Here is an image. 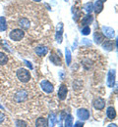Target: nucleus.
<instances>
[{
	"mask_svg": "<svg viewBox=\"0 0 118 127\" xmlns=\"http://www.w3.org/2000/svg\"><path fill=\"white\" fill-rule=\"evenodd\" d=\"M17 77L23 83H27L31 79V73L26 68H19L17 70Z\"/></svg>",
	"mask_w": 118,
	"mask_h": 127,
	"instance_id": "1",
	"label": "nucleus"
},
{
	"mask_svg": "<svg viewBox=\"0 0 118 127\" xmlns=\"http://www.w3.org/2000/svg\"><path fill=\"white\" fill-rule=\"evenodd\" d=\"M25 36V32L21 29H15L13 31H11L10 34H9V37L14 40V41H20L24 38Z\"/></svg>",
	"mask_w": 118,
	"mask_h": 127,
	"instance_id": "2",
	"label": "nucleus"
},
{
	"mask_svg": "<svg viewBox=\"0 0 118 127\" xmlns=\"http://www.w3.org/2000/svg\"><path fill=\"white\" fill-rule=\"evenodd\" d=\"M40 87H41V89H42L45 93H48V94H49V93H52L53 90H54L53 85L51 84L48 80H42V81L40 82Z\"/></svg>",
	"mask_w": 118,
	"mask_h": 127,
	"instance_id": "3",
	"label": "nucleus"
},
{
	"mask_svg": "<svg viewBox=\"0 0 118 127\" xmlns=\"http://www.w3.org/2000/svg\"><path fill=\"white\" fill-rule=\"evenodd\" d=\"M101 31H102V34L108 38H114L115 36V31L112 29V28H109V27H105L103 26L101 28Z\"/></svg>",
	"mask_w": 118,
	"mask_h": 127,
	"instance_id": "4",
	"label": "nucleus"
},
{
	"mask_svg": "<svg viewBox=\"0 0 118 127\" xmlns=\"http://www.w3.org/2000/svg\"><path fill=\"white\" fill-rule=\"evenodd\" d=\"M115 85V70L110 69L107 73V86L114 87Z\"/></svg>",
	"mask_w": 118,
	"mask_h": 127,
	"instance_id": "5",
	"label": "nucleus"
},
{
	"mask_svg": "<svg viewBox=\"0 0 118 127\" xmlns=\"http://www.w3.org/2000/svg\"><path fill=\"white\" fill-rule=\"evenodd\" d=\"M68 93V88L65 84H61L60 87H59V90H58V98L59 100L61 101H64L67 97Z\"/></svg>",
	"mask_w": 118,
	"mask_h": 127,
	"instance_id": "6",
	"label": "nucleus"
},
{
	"mask_svg": "<svg viewBox=\"0 0 118 127\" xmlns=\"http://www.w3.org/2000/svg\"><path fill=\"white\" fill-rule=\"evenodd\" d=\"M27 98H28V92L26 90H20L15 95V101L18 103H21V102L26 101Z\"/></svg>",
	"mask_w": 118,
	"mask_h": 127,
	"instance_id": "7",
	"label": "nucleus"
},
{
	"mask_svg": "<svg viewBox=\"0 0 118 127\" xmlns=\"http://www.w3.org/2000/svg\"><path fill=\"white\" fill-rule=\"evenodd\" d=\"M63 35V24L62 23H59L58 24V27H57V30H56V34H55V38H56V41L61 44L62 43V37Z\"/></svg>",
	"mask_w": 118,
	"mask_h": 127,
	"instance_id": "8",
	"label": "nucleus"
},
{
	"mask_svg": "<svg viewBox=\"0 0 118 127\" xmlns=\"http://www.w3.org/2000/svg\"><path fill=\"white\" fill-rule=\"evenodd\" d=\"M93 106H94V108L96 110L101 111V110H103L105 108V101L103 99H101V98H98L93 102Z\"/></svg>",
	"mask_w": 118,
	"mask_h": 127,
	"instance_id": "9",
	"label": "nucleus"
},
{
	"mask_svg": "<svg viewBox=\"0 0 118 127\" xmlns=\"http://www.w3.org/2000/svg\"><path fill=\"white\" fill-rule=\"evenodd\" d=\"M77 116L79 117V119H81L83 121L87 120L90 117V111L86 110V109H79L77 111Z\"/></svg>",
	"mask_w": 118,
	"mask_h": 127,
	"instance_id": "10",
	"label": "nucleus"
},
{
	"mask_svg": "<svg viewBox=\"0 0 118 127\" xmlns=\"http://www.w3.org/2000/svg\"><path fill=\"white\" fill-rule=\"evenodd\" d=\"M34 51H35V54H36L37 56L42 57V56H45V55L48 53V48L45 47V46H39V47L35 48Z\"/></svg>",
	"mask_w": 118,
	"mask_h": 127,
	"instance_id": "11",
	"label": "nucleus"
},
{
	"mask_svg": "<svg viewBox=\"0 0 118 127\" xmlns=\"http://www.w3.org/2000/svg\"><path fill=\"white\" fill-rule=\"evenodd\" d=\"M30 25H31V23H30V21H29L27 18H22V19L19 21V26H20L21 29H23V30H28V29H30Z\"/></svg>",
	"mask_w": 118,
	"mask_h": 127,
	"instance_id": "12",
	"label": "nucleus"
},
{
	"mask_svg": "<svg viewBox=\"0 0 118 127\" xmlns=\"http://www.w3.org/2000/svg\"><path fill=\"white\" fill-rule=\"evenodd\" d=\"M106 115L109 119H114L116 117V110L114 107H108L106 110Z\"/></svg>",
	"mask_w": 118,
	"mask_h": 127,
	"instance_id": "13",
	"label": "nucleus"
},
{
	"mask_svg": "<svg viewBox=\"0 0 118 127\" xmlns=\"http://www.w3.org/2000/svg\"><path fill=\"white\" fill-rule=\"evenodd\" d=\"M56 120H57L56 114H55L54 112L49 113V115H48V120H47V125H48V127H54L55 123H56Z\"/></svg>",
	"mask_w": 118,
	"mask_h": 127,
	"instance_id": "14",
	"label": "nucleus"
},
{
	"mask_svg": "<svg viewBox=\"0 0 118 127\" xmlns=\"http://www.w3.org/2000/svg\"><path fill=\"white\" fill-rule=\"evenodd\" d=\"M94 40H95V42L97 44H101L103 42V40H104V36H103V34L101 32H97L94 33Z\"/></svg>",
	"mask_w": 118,
	"mask_h": 127,
	"instance_id": "15",
	"label": "nucleus"
},
{
	"mask_svg": "<svg viewBox=\"0 0 118 127\" xmlns=\"http://www.w3.org/2000/svg\"><path fill=\"white\" fill-rule=\"evenodd\" d=\"M102 9H103V3L100 1V0H98L95 4H94V11L96 12V14L98 15V14H100L101 11H102Z\"/></svg>",
	"mask_w": 118,
	"mask_h": 127,
	"instance_id": "16",
	"label": "nucleus"
},
{
	"mask_svg": "<svg viewBox=\"0 0 118 127\" xmlns=\"http://www.w3.org/2000/svg\"><path fill=\"white\" fill-rule=\"evenodd\" d=\"M35 126L36 127H48L47 125V120L43 117H39L35 121Z\"/></svg>",
	"mask_w": 118,
	"mask_h": 127,
	"instance_id": "17",
	"label": "nucleus"
},
{
	"mask_svg": "<svg viewBox=\"0 0 118 127\" xmlns=\"http://www.w3.org/2000/svg\"><path fill=\"white\" fill-rule=\"evenodd\" d=\"M94 21V17L92 16V14H88L87 16H85L82 20V25L85 26H88V25H91Z\"/></svg>",
	"mask_w": 118,
	"mask_h": 127,
	"instance_id": "18",
	"label": "nucleus"
},
{
	"mask_svg": "<svg viewBox=\"0 0 118 127\" xmlns=\"http://www.w3.org/2000/svg\"><path fill=\"white\" fill-rule=\"evenodd\" d=\"M83 9H84L88 14H92V12L94 11V4H93L92 2H88V3L84 4Z\"/></svg>",
	"mask_w": 118,
	"mask_h": 127,
	"instance_id": "19",
	"label": "nucleus"
},
{
	"mask_svg": "<svg viewBox=\"0 0 118 127\" xmlns=\"http://www.w3.org/2000/svg\"><path fill=\"white\" fill-rule=\"evenodd\" d=\"M49 59H50V61L52 62V64H54L55 65H61L60 57H58L57 55H55V54H51V56Z\"/></svg>",
	"mask_w": 118,
	"mask_h": 127,
	"instance_id": "20",
	"label": "nucleus"
},
{
	"mask_svg": "<svg viewBox=\"0 0 118 127\" xmlns=\"http://www.w3.org/2000/svg\"><path fill=\"white\" fill-rule=\"evenodd\" d=\"M9 58L4 52H0V65H4L8 63Z\"/></svg>",
	"mask_w": 118,
	"mask_h": 127,
	"instance_id": "21",
	"label": "nucleus"
},
{
	"mask_svg": "<svg viewBox=\"0 0 118 127\" xmlns=\"http://www.w3.org/2000/svg\"><path fill=\"white\" fill-rule=\"evenodd\" d=\"M7 22L5 17H0V32H5L7 30Z\"/></svg>",
	"mask_w": 118,
	"mask_h": 127,
	"instance_id": "22",
	"label": "nucleus"
},
{
	"mask_svg": "<svg viewBox=\"0 0 118 127\" xmlns=\"http://www.w3.org/2000/svg\"><path fill=\"white\" fill-rule=\"evenodd\" d=\"M102 47H103L104 50H106V51H111L113 49V43L110 40H106L105 42H103Z\"/></svg>",
	"mask_w": 118,
	"mask_h": 127,
	"instance_id": "23",
	"label": "nucleus"
},
{
	"mask_svg": "<svg viewBox=\"0 0 118 127\" xmlns=\"http://www.w3.org/2000/svg\"><path fill=\"white\" fill-rule=\"evenodd\" d=\"M72 126H73V116L71 114H68L66 116V120H65V127Z\"/></svg>",
	"mask_w": 118,
	"mask_h": 127,
	"instance_id": "24",
	"label": "nucleus"
},
{
	"mask_svg": "<svg viewBox=\"0 0 118 127\" xmlns=\"http://www.w3.org/2000/svg\"><path fill=\"white\" fill-rule=\"evenodd\" d=\"M65 54H66V63L68 65H70L71 61H72V56H71V52L68 48H66V50H65Z\"/></svg>",
	"mask_w": 118,
	"mask_h": 127,
	"instance_id": "25",
	"label": "nucleus"
},
{
	"mask_svg": "<svg viewBox=\"0 0 118 127\" xmlns=\"http://www.w3.org/2000/svg\"><path fill=\"white\" fill-rule=\"evenodd\" d=\"M16 127H27V123L24 120L18 119L17 121H16Z\"/></svg>",
	"mask_w": 118,
	"mask_h": 127,
	"instance_id": "26",
	"label": "nucleus"
},
{
	"mask_svg": "<svg viewBox=\"0 0 118 127\" xmlns=\"http://www.w3.org/2000/svg\"><path fill=\"white\" fill-rule=\"evenodd\" d=\"M90 32H91V28L90 27L86 26L85 28H83V30H82V34L83 35H89Z\"/></svg>",
	"mask_w": 118,
	"mask_h": 127,
	"instance_id": "27",
	"label": "nucleus"
},
{
	"mask_svg": "<svg viewBox=\"0 0 118 127\" xmlns=\"http://www.w3.org/2000/svg\"><path fill=\"white\" fill-rule=\"evenodd\" d=\"M24 62H25L26 65H27V66H28V67H29L30 69H33V68H34V66H33V64H31V62H29V61H27V60H25Z\"/></svg>",
	"mask_w": 118,
	"mask_h": 127,
	"instance_id": "28",
	"label": "nucleus"
},
{
	"mask_svg": "<svg viewBox=\"0 0 118 127\" xmlns=\"http://www.w3.org/2000/svg\"><path fill=\"white\" fill-rule=\"evenodd\" d=\"M72 127H84V122H81V121H77L75 123V125H73Z\"/></svg>",
	"mask_w": 118,
	"mask_h": 127,
	"instance_id": "29",
	"label": "nucleus"
},
{
	"mask_svg": "<svg viewBox=\"0 0 118 127\" xmlns=\"http://www.w3.org/2000/svg\"><path fill=\"white\" fill-rule=\"evenodd\" d=\"M83 44H86V45H88V46H91L92 45V43H91V41H89V39H83Z\"/></svg>",
	"mask_w": 118,
	"mask_h": 127,
	"instance_id": "30",
	"label": "nucleus"
},
{
	"mask_svg": "<svg viewBox=\"0 0 118 127\" xmlns=\"http://www.w3.org/2000/svg\"><path fill=\"white\" fill-rule=\"evenodd\" d=\"M4 119H5V115H4L3 113H1V112H0V124L4 121Z\"/></svg>",
	"mask_w": 118,
	"mask_h": 127,
	"instance_id": "31",
	"label": "nucleus"
},
{
	"mask_svg": "<svg viewBox=\"0 0 118 127\" xmlns=\"http://www.w3.org/2000/svg\"><path fill=\"white\" fill-rule=\"evenodd\" d=\"M107 127H117V125H116L115 123H110Z\"/></svg>",
	"mask_w": 118,
	"mask_h": 127,
	"instance_id": "32",
	"label": "nucleus"
},
{
	"mask_svg": "<svg viewBox=\"0 0 118 127\" xmlns=\"http://www.w3.org/2000/svg\"><path fill=\"white\" fill-rule=\"evenodd\" d=\"M44 5H45V7H46V8L48 9V10H51V7H50V6H49V5H48V4H47V3H45Z\"/></svg>",
	"mask_w": 118,
	"mask_h": 127,
	"instance_id": "33",
	"label": "nucleus"
},
{
	"mask_svg": "<svg viewBox=\"0 0 118 127\" xmlns=\"http://www.w3.org/2000/svg\"><path fill=\"white\" fill-rule=\"evenodd\" d=\"M0 109H1V110H3V109H4V108H3V107H2V106H1V105H0Z\"/></svg>",
	"mask_w": 118,
	"mask_h": 127,
	"instance_id": "34",
	"label": "nucleus"
},
{
	"mask_svg": "<svg viewBox=\"0 0 118 127\" xmlns=\"http://www.w3.org/2000/svg\"><path fill=\"white\" fill-rule=\"evenodd\" d=\"M100 1H101V2H102V3H103V2H105V1H106V0H100Z\"/></svg>",
	"mask_w": 118,
	"mask_h": 127,
	"instance_id": "35",
	"label": "nucleus"
},
{
	"mask_svg": "<svg viewBox=\"0 0 118 127\" xmlns=\"http://www.w3.org/2000/svg\"><path fill=\"white\" fill-rule=\"evenodd\" d=\"M34 1H35V2H39V1H41V0H34Z\"/></svg>",
	"mask_w": 118,
	"mask_h": 127,
	"instance_id": "36",
	"label": "nucleus"
},
{
	"mask_svg": "<svg viewBox=\"0 0 118 127\" xmlns=\"http://www.w3.org/2000/svg\"><path fill=\"white\" fill-rule=\"evenodd\" d=\"M59 127H63V126H61V125H59Z\"/></svg>",
	"mask_w": 118,
	"mask_h": 127,
	"instance_id": "37",
	"label": "nucleus"
}]
</instances>
